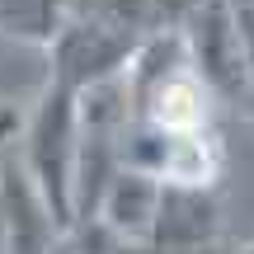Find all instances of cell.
I'll return each mask as SVG.
<instances>
[{
	"mask_svg": "<svg viewBox=\"0 0 254 254\" xmlns=\"http://www.w3.org/2000/svg\"><path fill=\"white\" fill-rule=\"evenodd\" d=\"M75 160H80V94L52 80L28 118L24 174L62 231L75 221Z\"/></svg>",
	"mask_w": 254,
	"mask_h": 254,
	"instance_id": "obj_1",
	"label": "cell"
},
{
	"mask_svg": "<svg viewBox=\"0 0 254 254\" xmlns=\"http://www.w3.org/2000/svg\"><path fill=\"white\" fill-rule=\"evenodd\" d=\"M179 33H184L193 71L212 90V99L245 104L250 99V71H245V38H240L236 0H193Z\"/></svg>",
	"mask_w": 254,
	"mask_h": 254,
	"instance_id": "obj_2",
	"label": "cell"
},
{
	"mask_svg": "<svg viewBox=\"0 0 254 254\" xmlns=\"http://www.w3.org/2000/svg\"><path fill=\"white\" fill-rule=\"evenodd\" d=\"M136 47H141V38L113 28L109 19H94V14H80V9H75L71 24L47 47V57H52V80L66 85V90H75V94L99 90V85H109V80H123V71H127Z\"/></svg>",
	"mask_w": 254,
	"mask_h": 254,
	"instance_id": "obj_3",
	"label": "cell"
},
{
	"mask_svg": "<svg viewBox=\"0 0 254 254\" xmlns=\"http://www.w3.org/2000/svg\"><path fill=\"white\" fill-rule=\"evenodd\" d=\"M221 231L212 184H170L160 179V212H155L151 250L155 254H202Z\"/></svg>",
	"mask_w": 254,
	"mask_h": 254,
	"instance_id": "obj_4",
	"label": "cell"
},
{
	"mask_svg": "<svg viewBox=\"0 0 254 254\" xmlns=\"http://www.w3.org/2000/svg\"><path fill=\"white\" fill-rule=\"evenodd\" d=\"M155 212H160V179L146 174V170L118 165L113 179L104 184L90 221H99V226L109 231L113 240H123V245H151Z\"/></svg>",
	"mask_w": 254,
	"mask_h": 254,
	"instance_id": "obj_5",
	"label": "cell"
},
{
	"mask_svg": "<svg viewBox=\"0 0 254 254\" xmlns=\"http://www.w3.org/2000/svg\"><path fill=\"white\" fill-rule=\"evenodd\" d=\"M189 5L193 0H75L80 14L109 19L113 28H123L132 38H155L165 28H179Z\"/></svg>",
	"mask_w": 254,
	"mask_h": 254,
	"instance_id": "obj_6",
	"label": "cell"
},
{
	"mask_svg": "<svg viewBox=\"0 0 254 254\" xmlns=\"http://www.w3.org/2000/svg\"><path fill=\"white\" fill-rule=\"evenodd\" d=\"M75 0H0V33L24 47H52L57 33L71 24Z\"/></svg>",
	"mask_w": 254,
	"mask_h": 254,
	"instance_id": "obj_7",
	"label": "cell"
},
{
	"mask_svg": "<svg viewBox=\"0 0 254 254\" xmlns=\"http://www.w3.org/2000/svg\"><path fill=\"white\" fill-rule=\"evenodd\" d=\"M236 19H240V38H245V71H250V109H254V0H236Z\"/></svg>",
	"mask_w": 254,
	"mask_h": 254,
	"instance_id": "obj_8",
	"label": "cell"
},
{
	"mask_svg": "<svg viewBox=\"0 0 254 254\" xmlns=\"http://www.w3.org/2000/svg\"><path fill=\"white\" fill-rule=\"evenodd\" d=\"M47 254H85V250H75V245H52Z\"/></svg>",
	"mask_w": 254,
	"mask_h": 254,
	"instance_id": "obj_9",
	"label": "cell"
},
{
	"mask_svg": "<svg viewBox=\"0 0 254 254\" xmlns=\"http://www.w3.org/2000/svg\"><path fill=\"white\" fill-rule=\"evenodd\" d=\"M0 254H9V236H0Z\"/></svg>",
	"mask_w": 254,
	"mask_h": 254,
	"instance_id": "obj_10",
	"label": "cell"
},
{
	"mask_svg": "<svg viewBox=\"0 0 254 254\" xmlns=\"http://www.w3.org/2000/svg\"><path fill=\"white\" fill-rule=\"evenodd\" d=\"M236 254H254V245H245V250H236Z\"/></svg>",
	"mask_w": 254,
	"mask_h": 254,
	"instance_id": "obj_11",
	"label": "cell"
}]
</instances>
